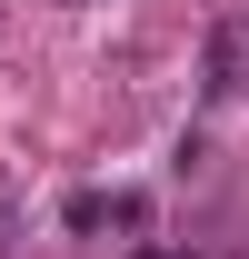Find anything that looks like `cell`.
<instances>
[{"mask_svg":"<svg viewBox=\"0 0 249 259\" xmlns=\"http://www.w3.org/2000/svg\"><path fill=\"white\" fill-rule=\"evenodd\" d=\"M80 239H100V229H120V239H140L150 229V199L140 190H70V209H60Z\"/></svg>","mask_w":249,"mask_h":259,"instance_id":"6da1fadb","label":"cell"},{"mask_svg":"<svg viewBox=\"0 0 249 259\" xmlns=\"http://www.w3.org/2000/svg\"><path fill=\"white\" fill-rule=\"evenodd\" d=\"M199 90H210V100H239V90H249V10H229V20L210 30V60H199Z\"/></svg>","mask_w":249,"mask_h":259,"instance_id":"7a4b0ae2","label":"cell"},{"mask_svg":"<svg viewBox=\"0 0 249 259\" xmlns=\"http://www.w3.org/2000/svg\"><path fill=\"white\" fill-rule=\"evenodd\" d=\"M0 249H10V169H0Z\"/></svg>","mask_w":249,"mask_h":259,"instance_id":"3957f363","label":"cell"}]
</instances>
